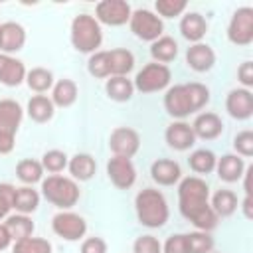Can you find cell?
Wrapping results in <instances>:
<instances>
[{
	"label": "cell",
	"instance_id": "obj_1",
	"mask_svg": "<svg viewBox=\"0 0 253 253\" xmlns=\"http://www.w3.org/2000/svg\"><path fill=\"white\" fill-rule=\"evenodd\" d=\"M178 208L198 231H211L217 225V215L210 206V188L198 176H188L180 182Z\"/></svg>",
	"mask_w": 253,
	"mask_h": 253
},
{
	"label": "cell",
	"instance_id": "obj_2",
	"mask_svg": "<svg viewBox=\"0 0 253 253\" xmlns=\"http://www.w3.org/2000/svg\"><path fill=\"white\" fill-rule=\"evenodd\" d=\"M210 101V89L204 83L192 81L184 85H174L164 95V109L174 119H184L200 111Z\"/></svg>",
	"mask_w": 253,
	"mask_h": 253
},
{
	"label": "cell",
	"instance_id": "obj_3",
	"mask_svg": "<svg viewBox=\"0 0 253 253\" xmlns=\"http://www.w3.org/2000/svg\"><path fill=\"white\" fill-rule=\"evenodd\" d=\"M134 210H136L138 221L144 227H150V229L162 227L168 221V215H170L166 198L162 196V192H158L154 188H144L142 192L136 194Z\"/></svg>",
	"mask_w": 253,
	"mask_h": 253
},
{
	"label": "cell",
	"instance_id": "obj_4",
	"mask_svg": "<svg viewBox=\"0 0 253 253\" xmlns=\"http://www.w3.org/2000/svg\"><path fill=\"white\" fill-rule=\"evenodd\" d=\"M42 194L49 204H53L61 210L73 208L81 196L75 180L59 176V174H51L45 180H42Z\"/></svg>",
	"mask_w": 253,
	"mask_h": 253
},
{
	"label": "cell",
	"instance_id": "obj_5",
	"mask_svg": "<svg viewBox=\"0 0 253 253\" xmlns=\"http://www.w3.org/2000/svg\"><path fill=\"white\" fill-rule=\"evenodd\" d=\"M103 42L99 22L89 14H79L71 22V43L79 53H95Z\"/></svg>",
	"mask_w": 253,
	"mask_h": 253
},
{
	"label": "cell",
	"instance_id": "obj_6",
	"mask_svg": "<svg viewBox=\"0 0 253 253\" xmlns=\"http://www.w3.org/2000/svg\"><path fill=\"white\" fill-rule=\"evenodd\" d=\"M22 123V107L14 99L0 101V154L14 150V138Z\"/></svg>",
	"mask_w": 253,
	"mask_h": 253
},
{
	"label": "cell",
	"instance_id": "obj_7",
	"mask_svg": "<svg viewBox=\"0 0 253 253\" xmlns=\"http://www.w3.org/2000/svg\"><path fill=\"white\" fill-rule=\"evenodd\" d=\"M172 79V73H170V67L168 65H162V63H148L144 65L136 77H134V89H138L140 93H154V91H162L164 87H168Z\"/></svg>",
	"mask_w": 253,
	"mask_h": 253
},
{
	"label": "cell",
	"instance_id": "obj_8",
	"mask_svg": "<svg viewBox=\"0 0 253 253\" xmlns=\"http://www.w3.org/2000/svg\"><path fill=\"white\" fill-rule=\"evenodd\" d=\"M130 32L138 38V40H144V42H156L160 36H162V20L150 12V10H134L130 14Z\"/></svg>",
	"mask_w": 253,
	"mask_h": 253
},
{
	"label": "cell",
	"instance_id": "obj_9",
	"mask_svg": "<svg viewBox=\"0 0 253 253\" xmlns=\"http://www.w3.org/2000/svg\"><path fill=\"white\" fill-rule=\"evenodd\" d=\"M227 38L235 45H249L253 42V8L243 6L235 10L227 26Z\"/></svg>",
	"mask_w": 253,
	"mask_h": 253
},
{
	"label": "cell",
	"instance_id": "obj_10",
	"mask_svg": "<svg viewBox=\"0 0 253 253\" xmlns=\"http://www.w3.org/2000/svg\"><path fill=\"white\" fill-rule=\"evenodd\" d=\"M51 229L55 235H59L65 241H77L85 235L87 223L79 213L73 211H59L51 219Z\"/></svg>",
	"mask_w": 253,
	"mask_h": 253
},
{
	"label": "cell",
	"instance_id": "obj_11",
	"mask_svg": "<svg viewBox=\"0 0 253 253\" xmlns=\"http://www.w3.org/2000/svg\"><path fill=\"white\" fill-rule=\"evenodd\" d=\"M109 148H111L113 156L132 158L140 148V136L134 128L117 126L109 136Z\"/></svg>",
	"mask_w": 253,
	"mask_h": 253
},
{
	"label": "cell",
	"instance_id": "obj_12",
	"mask_svg": "<svg viewBox=\"0 0 253 253\" xmlns=\"http://www.w3.org/2000/svg\"><path fill=\"white\" fill-rule=\"evenodd\" d=\"M130 6L125 0H103L95 6V20L107 26H123L130 20Z\"/></svg>",
	"mask_w": 253,
	"mask_h": 253
},
{
	"label": "cell",
	"instance_id": "obj_13",
	"mask_svg": "<svg viewBox=\"0 0 253 253\" xmlns=\"http://www.w3.org/2000/svg\"><path fill=\"white\" fill-rule=\"evenodd\" d=\"M107 176L119 190H128L136 182V170L130 158L113 156L107 162Z\"/></svg>",
	"mask_w": 253,
	"mask_h": 253
},
{
	"label": "cell",
	"instance_id": "obj_14",
	"mask_svg": "<svg viewBox=\"0 0 253 253\" xmlns=\"http://www.w3.org/2000/svg\"><path fill=\"white\" fill-rule=\"evenodd\" d=\"M225 111L237 121H245L253 115V95L249 89H231L225 99Z\"/></svg>",
	"mask_w": 253,
	"mask_h": 253
},
{
	"label": "cell",
	"instance_id": "obj_15",
	"mask_svg": "<svg viewBox=\"0 0 253 253\" xmlns=\"http://www.w3.org/2000/svg\"><path fill=\"white\" fill-rule=\"evenodd\" d=\"M26 43V30L18 22H4L0 24V51L10 55L20 51Z\"/></svg>",
	"mask_w": 253,
	"mask_h": 253
},
{
	"label": "cell",
	"instance_id": "obj_16",
	"mask_svg": "<svg viewBox=\"0 0 253 253\" xmlns=\"http://www.w3.org/2000/svg\"><path fill=\"white\" fill-rule=\"evenodd\" d=\"M164 136H166L168 146H170V148H174V150H180V152H184V150L192 148V146H194V142H196V136H194L192 126H190L188 123H182V121L168 125V128H166Z\"/></svg>",
	"mask_w": 253,
	"mask_h": 253
},
{
	"label": "cell",
	"instance_id": "obj_17",
	"mask_svg": "<svg viewBox=\"0 0 253 253\" xmlns=\"http://www.w3.org/2000/svg\"><path fill=\"white\" fill-rule=\"evenodd\" d=\"M186 63L190 69L198 71V73H204V71H210L215 63V53L213 49L208 45V43H194L188 47L186 51Z\"/></svg>",
	"mask_w": 253,
	"mask_h": 253
},
{
	"label": "cell",
	"instance_id": "obj_18",
	"mask_svg": "<svg viewBox=\"0 0 253 253\" xmlns=\"http://www.w3.org/2000/svg\"><path fill=\"white\" fill-rule=\"evenodd\" d=\"M26 67L20 59L0 53V83L6 87H18L26 79Z\"/></svg>",
	"mask_w": 253,
	"mask_h": 253
},
{
	"label": "cell",
	"instance_id": "obj_19",
	"mask_svg": "<svg viewBox=\"0 0 253 253\" xmlns=\"http://www.w3.org/2000/svg\"><path fill=\"white\" fill-rule=\"evenodd\" d=\"M194 136L196 138H204V140H213L223 132V123L215 113H202L196 117L194 125H192Z\"/></svg>",
	"mask_w": 253,
	"mask_h": 253
},
{
	"label": "cell",
	"instance_id": "obj_20",
	"mask_svg": "<svg viewBox=\"0 0 253 253\" xmlns=\"http://www.w3.org/2000/svg\"><path fill=\"white\" fill-rule=\"evenodd\" d=\"M180 164L170 158H158L150 166V176L160 186H172L180 180Z\"/></svg>",
	"mask_w": 253,
	"mask_h": 253
},
{
	"label": "cell",
	"instance_id": "obj_21",
	"mask_svg": "<svg viewBox=\"0 0 253 253\" xmlns=\"http://www.w3.org/2000/svg\"><path fill=\"white\" fill-rule=\"evenodd\" d=\"M215 170H217L219 180L231 184V182H237L243 176L245 164H243V158L241 156H237V154H225V156H221L215 162Z\"/></svg>",
	"mask_w": 253,
	"mask_h": 253
},
{
	"label": "cell",
	"instance_id": "obj_22",
	"mask_svg": "<svg viewBox=\"0 0 253 253\" xmlns=\"http://www.w3.org/2000/svg\"><path fill=\"white\" fill-rule=\"evenodd\" d=\"M180 32L188 42L200 43V40L206 36L208 32V22L204 20L202 14L198 12H190L180 20Z\"/></svg>",
	"mask_w": 253,
	"mask_h": 253
},
{
	"label": "cell",
	"instance_id": "obj_23",
	"mask_svg": "<svg viewBox=\"0 0 253 253\" xmlns=\"http://www.w3.org/2000/svg\"><path fill=\"white\" fill-rule=\"evenodd\" d=\"M67 168L71 172V176L79 182H85V180H91L95 170H97V162L91 154H75L69 162H67Z\"/></svg>",
	"mask_w": 253,
	"mask_h": 253
},
{
	"label": "cell",
	"instance_id": "obj_24",
	"mask_svg": "<svg viewBox=\"0 0 253 253\" xmlns=\"http://www.w3.org/2000/svg\"><path fill=\"white\" fill-rule=\"evenodd\" d=\"M77 101V85L75 81L71 79H59L55 85H53V91H51V103L53 107H71L73 103Z\"/></svg>",
	"mask_w": 253,
	"mask_h": 253
},
{
	"label": "cell",
	"instance_id": "obj_25",
	"mask_svg": "<svg viewBox=\"0 0 253 253\" xmlns=\"http://www.w3.org/2000/svg\"><path fill=\"white\" fill-rule=\"evenodd\" d=\"M12 241H20V239H26V237H32L34 233V221L24 215V213H16V215H8L6 221H4Z\"/></svg>",
	"mask_w": 253,
	"mask_h": 253
},
{
	"label": "cell",
	"instance_id": "obj_26",
	"mask_svg": "<svg viewBox=\"0 0 253 253\" xmlns=\"http://www.w3.org/2000/svg\"><path fill=\"white\" fill-rule=\"evenodd\" d=\"M150 55L154 57L156 63L166 65L168 61H172L178 55V43L174 42V38L170 36H160L156 42H152L150 45Z\"/></svg>",
	"mask_w": 253,
	"mask_h": 253
},
{
	"label": "cell",
	"instance_id": "obj_27",
	"mask_svg": "<svg viewBox=\"0 0 253 253\" xmlns=\"http://www.w3.org/2000/svg\"><path fill=\"white\" fill-rule=\"evenodd\" d=\"M109 65H111V77H126V73L132 71L134 67V55L128 49H111Z\"/></svg>",
	"mask_w": 253,
	"mask_h": 253
},
{
	"label": "cell",
	"instance_id": "obj_28",
	"mask_svg": "<svg viewBox=\"0 0 253 253\" xmlns=\"http://www.w3.org/2000/svg\"><path fill=\"white\" fill-rule=\"evenodd\" d=\"M53 103L45 95H34L28 101V115L34 123H47L53 117Z\"/></svg>",
	"mask_w": 253,
	"mask_h": 253
},
{
	"label": "cell",
	"instance_id": "obj_29",
	"mask_svg": "<svg viewBox=\"0 0 253 253\" xmlns=\"http://www.w3.org/2000/svg\"><path fill=\"white\" fill-rule=\"evenodd\" d=\"M40 206V194L36 190H32L30 186H24V188H16L14 192V210L18 213H32L36 211Z\"/></svg>",
	"mask_w": 253,
	"mask_h": 253
},
{
	"label": "cell",
	"instance_id": "obj_30",
	"mask_svg": "<svg viewBox=\"0 0 253 253\" xmlns=\"http://www.w3.org/2000/svg\"><path fill=\"white\" fill-rule=\"evenodd\" d=\"M105 91H107L109 99L119 101V103H125V101H128V99L132 97L134 85H132V81L126 79V77H111V79H107V83H105Z\"/></svg>",
	"mask_w": 253,
	"mask_h": 253
},
{
	"label": "cell",
	"instance_id": "obj_31",
	"mask_svg": "<svg viewBox=\"0 0 253 253\" xmlns=\"http://www.w3.org/2000/svg\"><path fill=\"white\" fill-rule=\"evenodd\" d=\"M210 206L217 217H227L237 210V196L231 190H217Z\"/></svg>",
	"mask_w": 253,
	"mask_h": 253
},
{
	"label": "cell",
	"instance_id": "obj_32",
	"mask_svg": "<svg viewBox=\"0 0 253 253\" xmlns=\"http://www.w3.org/2000/svg\"><path fill=\"white\" fill-rule=\"evenodd\" d=\"M215 162H217L215 154L211 150H206V148L194 150L188 158V164L196 174H210L211 170H215Z\"/></svg>",
	"mask_w": 253,
	"mask_h": 253
},
{
	"label": "cell",
	"instance_id": "obj_33",
	"mask_svg": "<svg viewBox=\"0 0 253 253\" xmlns=\"http://www.w3.org/2000/svg\"><path fill=\"white\" fill-rule=\"evenodd\" d=\"M16 176L24 184H36L43 176V166H42V162H38L34 158H24L16 164Z\"/></svg>",
	"mask_w": 253,
	"mask_h": 253
},
{
	"label": "cell",
	"instance_id": "obj_34",
	"mask_svg": "<svg viewBox=\"0 0 253 253\" xmlns=\"http://www.w3.org/2000/svg\"><path fill=\"white\" fill-rule=\"evenodd\" d=\"M26 83L32 91L43 93L53 87V75H51V71H47L43 67H34L26 73Z\"/></svg>",
	"mask_w": 253,
	"mask_h": 253
},
{
	"label": "cell",
	"instance_id": "obj_35",
	"mask_svg": "<svg viewBox=\"0 0 253 253\" xmlns=\"http://www.w3.org/2000/svg\"><path fill=\"white\" fill-rule=\"evenodd\" d=\"M12 253H51V243L42 237H26L14 243Z\"/></svg>",
	"mask_w": 253,
	"mask_h": 253
},
{
	"label": "cell",
	"instance_id": "obj_36",
	"mask_svg": "<svg viewBox=\"0 0 253 253\" xmlns=\"http://www.w3.org/2000/svg\"><path fill=\"white\" fill-rule=\"evenodd\" d=\"M87 71L97 77V79H103V77H109L111 75V65H109V51H95L91 53L89 61H87Z\"/></svg>",
	"mask_w": 253,
	"mask_h": 253
},
{
	"label": "cell",
	"instance_id": "obj_37",
	"mask_svg": "<svg viewBox=\"0 0 253 253\" xmlns=\"http://www.w3.org/2000/svg\"><path fill=\"white\" fill-rule=\"evenodd\" d=\"M186 243H188V253H210L213 247V239L208 231L186 233Z\"/></svg>",
	"mask_w": 253,
	"mask_h": 253
},
{
	"label": "cell",
	"instance_id": "obj_38",
	"mask_svg": "<svg viewBox=\"0 0 253 253\" xmlns=\"http://www.w3.org/2000/svg\"><path fill=\"white\" fill-rule=\"evenodd\" d=\"M67 156H65V152H61V150H47L43 156H42V166H43V170H47V172H51V174H57V172H61L65 166H67Z\"/></svg>",
	"mask_w": 253,
	"mask_h": 253
},
{
	"label": "cell",
	"instance_id": "obj_39",
	"mask_svg": "<svg viewBox=\"0 0 253 253\" xmlns=\"http://www.w3.org/2000/svg\"><path fill=\"white\" fill-rule=\"evenodd\" d=\"M186 0H156L154 8L164 18H176L186 10Z\"/></svg>",
	"mask_w": 253,
	"mask_h": 253
},
{
	"label": "cell",
	"instance_id": "obj_40",
	"mask_svg": "<svg viewBox=\"0 0 253 253\" xmlns=\"http://www.w3.org/2000/svg\"><path fill=\"white\" fill-rule=\"evenodd\" d=\"M233 148L237 150V156H253V132L241 130L233 138Z\"/></svg>",
	"mask_w": 253,
	"mask_h": 253
},
{
	"label": "cell",
	"instance_id": "obj_41",
	"mask_svg": "<svg viewBox=\"0 0 253 253\" xmlns=\"http://www.w3.org/2000/svg\"><path fill=\"white\" fill-rule=\"evenodd\" d=\"M14 192L12 184H0V219L8 217L10 210H14Z\"/></svg>",
	"mask_w": 253,
	"mask_h": 253
},
{
	"label": "cell",
	"instance_id": "obj_42",
	"mask_svg": "<svg viewBox=\"0 0 253 253\" xmlns=\"http://www.w3.org/2000/svg\"><path fill=\"white\" fill-rule=\"evenodd\" d=\"M134 253H162V245L154 235H140L134 245Z\"/></svg>",
	"mask_w": 253,
	"mask_h": 253
},
{
	"label": "cell",
	"instance_id": "obj_43",
	"mask_svg": "<svg viewBox=\"0 0 253 253\" xmlns=\"http://www.w3.org/2000/svg\"><path fill=\"white\" fill-rule=\"evenodd\" d=\"M162 253H188V243H186V233H176L170 235L162 247Z\"/></svg>",
	"mask_w": 253,
	"mask_h": 253
},
{
	"label": "cell",
	"instance_id": "obj_44",
	"mask_svg": "<svg viewBox=\"0 0 253 253\" xmlns=\"http://www.w3.org/2000/svg\"><path fill=\"white\" fill-rule=\"evenodd\" d=\"M81 253H107V243L101 237H89L81 243Z\"/></svg>",
	"mask_w": 253,
	"mask_h": 253
},
{
	"label": "cell",
	"instance_id": "obj_45",
	"mask_svg": "<svg viewBox=\"0 0 253 253\" xmlns=\"http://www.w3.org/2000/svg\"><path fill=\"white\" fill-rule=\"evenodd\" d=\"M237 77H239L241 85H243L245 89H249V87L253 85V63H251V61H243V63L239 65V69H237Z\"/></svg>",
	"mask_w": 253,
	"mask_h": 253
},
{
	"label": "cell",
	"instance_id": "obj_46",
	"mask_svg": "<svg viewBox=\"0 0 253 253\" xmlns=\"http://www.w3.org/2000/svg\"><path fill=\"white\" fill-rule=\"evenodd\" d=\"M10 243H12V237H10L8 229H6V225H4V223H0V251L8 249V245H10Z\"/></svg>",
	"mask_w": 253,
	"mask_h": 253
},
{
	"label": "cell",
	"instance_id": "obj_47",
	"mask_svg": "<svg viewBox=\"0 0 253 253\" xmlns=\"http://www.w3.org/2000/svg\"><path fill=\"white\" fill-rule=\"evenodd\" d=\"M251 204H253V202H251V196H245V200H243V206H241V208H243V213H245V217H247V219H251V217H253Z\"/></svg>",
	"mask_w": 253,
	"mask_h": 253
}]
</instances>
